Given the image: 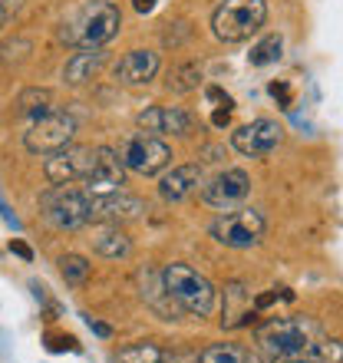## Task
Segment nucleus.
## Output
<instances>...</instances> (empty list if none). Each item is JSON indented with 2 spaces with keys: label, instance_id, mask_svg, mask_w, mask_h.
Here are the masks:
<instances>
[{
  "label": "nucleus",
  "instance_id": "nucleus-31",
  "mask_svg": "<svg viewBox=\"0 0 343 363\" xmlns=\"http://www.w3.org/2000/svg\"><path fill=\"white\" fill-rule=\"evenodd\" d=\"M10 251H13V255H17V258H23V261H33V248H30L27 241L13 238V241H10Z\"/></svg>",
  "mask_w": 343,
  "mask_h": 363
},
{
  "label": "nucleus",
  "instance_id": "nucleus-34",
  "mask_svg": "<svg viewBox=\"0 0 343 363\" xmlns=\"http://www.w3.org/2000/svg\"><path fill=\"white\" fill-rule=\"evenodd\" d=\"M162 363H198V354H162Z\"/></svg>",
  "mask_w": 343,
  "mask_h": 363
},
{
  "label": "nucleus",
  "instance_id": "nucleus-10",
  "mask_svg": "<svg viewBox=\"0 0 343 363\" xmlns=\"http://www.w3.org/2000/svg\"><path fill=\"white\" fill-rule=\"evenodd\" d=\"M145 201L129 195V191H89V211L86 225H123V221L142 218Z\"/></svg>",
  "mask_w": 343,
  "mask_h": 363
},
{
  "label": "nucleus",
  "instance_id": "nucleus-23",
  "mask_svg": "<svg viewBox=\"0 0 343 363\" xmlns=\"http://www.w3.org/2000/svg\"><path fill=\"white\" fill-rule=\"evenodd\" d=\"M53 109V93L50 89H23L20 93V113L30 119H40Z\"/></svg>",
  "mask_w": 343,
  "mask_h": 363
},
{
  "label": "nucleus",
  "instance_id": "nucleus-5",
  "mask_svg": "<svg viewBox=\"0 0 343 363\" xmlns=\"http://www.w3.org/2000/svg\"><path fill=\"white\" fill-rule=\"evenodd\" d=\"M116 155H119L123 169H129V172H135V175H159L162 169H169V162L175 159V155H172V145L165 143L162 135L145 133V129L123 135Z\"/></svg>",
  "mask_w": 343,
  "mask_h": 363
},
{
  "label": "nucleus",
  "instance_id": "nucleus-1",
  "mask_svg": "<svg viewBox=\"0 0 343 363\" xmlns=\"http://www.w3.org/2000/svg\"><path fill=\"white\" fill-rule=\"evenodd\" d=\"M123 27V13L113 0H83L67 20L60 37L77 50H99L119 33Z\"/></svg>",
  "mask_w": 343,
  "mask_h": 363
},
{
  "label": "nucleus",
  "instance_id": "nucleus-6",
  "mask_svg": "<svg viewBox=\"0 0 343 363\" xmlns=\"http://www.w3.org/2000/svg\"><path fill=\"white\" fill-rule=\"evenodd\" d=\"M208 235L225 248H254L264 238V215L257 208H228L208 225Z\"/></svg>",
  "mask_w": 343,
  "mask_h": 363
},
{
  "label": "nucleus",
  "instance_id": "nucleus-33",
  "mask_svg": "<svg viewBox=\"0 0 343 363\" xmlns=\"http://www.w3.org/2000/svg\"><path fill=\"white\" fill-rule=\"evenodd\" d=\"M0 218L7 221L10 228H20V218H17V215H13V211H10V205H7V201H4V195H0Z\"/></svg>",
  "mask_w": 343,
  "mask_h": 363
},
{
  "label": "nucleus",
  "instance_id": "nucleus-16",
  "mask_svg": "<svg viewBox=\"0 0 343 363\" xmlns=\"http://www.w3.org/2000/svg\"><path fill=\"white\" fill-rule=\"evenodd\" d=\"M198 185H201V165L198 162L175 165L172 172H165L162 179H159V195H162V201H181V199H189Z\"/></svg>",
  "mask_w": 343,
  "mask_h": 363
},
{
  "label": "nucleus",
  "instance_id": "nucleus-24",
  "mask_svg": "<svg viewBox=\"0 0 343 363\" xmlns=\"http://www.w3.org/2000/svg\"><path fill=\"white\" fill-rule=\"evenodd\" d=\"M198 83H201V67L198 63H179L169 77L172 93H191V89H198Z\"/></svg>",
  "mask_w": 343,
  "mask_h": 363
},
{
  "label": "nucleus",
  "instance_id": "nucleus-8",
  "mask_svg": "<svg viewBox=\"0 0 343 363\" xmlns=\"http://www.w3.org/2000/svg\"><path fill=\"white\" fill-rule=\"evenodd\" d=\"M77 139V119L69 113H60V109H50L47 116L33 119L27 133H23V149L30 155H50L69 145Z\"/></svg>",
  "mask_w": 343,
  "mask_h": 363
},
{
  "label": "nucleus",
  "instance_id": "nucleus-30",
  "mask_svg": "<svg viewBox=\"0 0 343 363\" xmlns=\"http://www.w3.org/2000/svg\"><path fill=\"white\" fill-rule=\"evenodd\" d=\"M205 96H208L211 103H218V109H228V113H235V99H231V96L225 93L221 86H208V89H205Z\"/></svg>",
  "mask_w": 343,
  "mask_h": 363
},
{
  "label": "nucleus",
  "instance_id": "nucleus-19",
  "mask_svg": "<svg viewBox=\"0 0 343 363\" xmlns=\"http://www.w3.org/2000/svg\"><path fill=\"white\" fill-rule=\"evenodd\" d=\"M103 47L99 50H79V53H73V57L67 60V67H63V79H67L69 86H83V83H89V79L96 77V69L103 67Z\"/></svg>",
  "mask_w": 343,
  "mask_h": 363
},
{
  "label": "nucleus",
  "instance_id": "nucleus-13",
  "mask_svg": "<svg viewBox=\"0 0 343 363\" xmlns=\"http://www.w3.org/2000/svg\"><path fill=\"white\" fill-rule=\"evenodd\" d=\"M284 139V129L277 119H254V123L241 125L231 133V145L238 149L241 155H267L274 152Z\"/></svg>",
  "mask_w": 343,
  "mask_h": 363
},
{
  "label": "nucleus",
  "instance_id": "nucleus-2",
  "mask_svg": "<svg viewBox=\"0 0 343 363\" xmlns=\"http://www.w3.org/2000/svg\"><path fill=\"white\" fill-rule=\"evenodd\" d=\"M324 334L317 320L310 317H274L257 327V350L267 363L297 360L307 354V347Z\"/></svg>",
  "mask_w": 343,
  "mask_h": 363
},
{
  "label": "nucleus",
  "instance_id": "nucleus-7",
  "mask_svg": "<svg viewBox=\"0 0 343 363\" xmlns=\"http://www.w3.org/2000/svg\"><path fill=\"white\" fill-rule=\"evenodd\" d=\"M40 211L43 218L60 231H77L86 225V211H89V191L73 189V185H53L40 195Z\"/></svg>",
  "mask_w": 343,
  "mask_h": 363
},
{
  "label": "nucleus",
  "instance_id": "nucleus-25",
  "mask_svg": "<svg viewBox=\"0 0 343 363\" xmlns=\"http://www.w3.org/2000/svg\"><path fill=\"white\" fill-rule=\"evenodd\" d=\"M60 274L67 277V284H83L86 277H89V271H93V264L83 258V255H60Z\"/></svg>",
  "mask_w": 343,
  "mask_h": 363
},
{
  "label": "nucleus",
  "instance_id": "nucleus-15",
  "mask_svg": "<svg viewBox=\"0 0 343 363\" xmlns=\"http://www.w3.org/2000/svg\"><path fill=\"white\" fill-rule=\"evenodd\" d=\"M159 73V53L152 50H129L119 63H116V79L123 86H142Z\"/></svg>",
  "mask_w": 343,
  "mask_h": 363
},
{
  "label": "nucleus",
  "instance_id": "nucleus-3",
  "mask_svg": "<svg viewBox=\"0 0 343 363\" xmlns=\"http://www.w3.org/2000/svg\"><path fill=\"white\" fill-rule=\"evenodd\" d=\"M162 294L172 301L175 311L191 317H211L215 304H218V291L205 274H198L189 264H165L159 274Z\"/></svg>",
  "mask_w": 343,
  "mask_h": 363
},
{
  "label": "nucleus",
  "instance_id": "nucleus-22",
  "mask_svg": "<svg viewBox=\"0 0 343 363\" xmlns=\"http://www.w3.org/2000/svg\"><path fill=\"white\" fill-rule=\"evenodd\" d=\"M162 347L152 344V340H135V344L119 347L116 360L119 363H162Z\"/></svg>",
  "mask_w": 343,
  "mask_h": 363
},
{
  "label": "nucleus",
  "instance_id": "nucleus-27",
  "mask_svg": "<svg viewBox=\"0 0 343 363\" xmlns=\"http://www.w3.org/2000/svg\"><path fill=\"white\" fill-rule=\"evenodd\" d=\"M43 344H47V350L50 354H83V347H79V340L73 334H47V340H43Z\"/></svg>",
  "mask_w": 343,
  "mask_h": 363
},
{
  "label": "nucleus",
  "instance_id": "nucleus-21",
  "mask_svg": "<svg viewBox=\"0 0 343 363\" xmlns=\"http://www.w3.org/2000/svg\"><path fill=\"white\" fill-rule=\"evenodd\" d=\"M281 53H284V37L281 33H267L264 40H257L254 47H251L248 63L251 67H271V63L281 60Z\"/></svg>",
  "mask_w": 343,
  "mask_h": 363
},
{
  "label": "nucleus",
  "instance_id": "nucleus-28",
  "mask_svg": "<svg viewBox=\"0 0 343 363\" xmlns=\"http://www.w3.org/2000/svg\"><path fill=\"white\" fill-rule=\"evenodd\" d=\"M267 93L274 96L281 109H291V103H294V93H291V86H287L284 79H274V83L267 86Z\"/></svg>",
  "mask_w": 343,
  "mask_h": 363
},
{
  "label": "nucleus",
  "instance_id": "nucleus-35",
  "mask_svg": "<svg viewBox=\"0 0 343 363\" xmlns=\"http://www.w3.org/2000/svg\"><path fill=\"white\" fill-rule=\"evenodd\" d=\"M228 123H231V113H228V109H215V113H211V125H215V129H225Z\"/></svg>",
  "mask_w": 343,
  "mask_h": 363
},
{
  "label": "nucleus",
  "instance_id": "nucleus-14",
  "mask_svg": "<svg viewBox=\"0 0 343 363\" xmlns=\"http://www.w3.org/2000/svg\"><path fill=\"white\" fill-rule=\"evenodd\" d=\"M125 185V169L119 162L113 145H96V162L86 175L83 189L86 191H116Z\"/></svg>",
  "mask_w": 343,
  "mask_h": 363
},
{
  "label": "nucleus",
  "instance_id": "nucleus-26",
  "mask_svg": "<svg viewBox=\"0 0 343 363\" xmlns=\"http://www.w3.org/2000/svg\"><path fill=\"white\" fill-rule=\"evenodd\" d=\"M304 360L307 363H340V344H337V340H327V337L320 334L314 344L307 347Z\"/></svg>",
  "mask_w": 343,
  "mask_h": 363
},
{
  "label": "nucleus",
  "instance_id": "nucleus-20",
  "mask_svg": "<svg viewBox=\"0 0 343 363\" xmlns=\"http://www.w3.org/2000/svg\"><path fill=\"white\" fill-rule=\"evenodd\" d=\"M198 363H261V357L238 344H211L198 354Z\"/></svg>",
  "mask_w": 343,
  "mask_h": 363
},
{
  "label": "nucleus",
  "instance_id": "nucleus-17",
  "mask_svg": "<svg viewBox=\"0 0 343 363\" xmlns=\"http://www.w3.org/2000/svg\"><path fill=\"white\" fill-rule=\"evenodd\" d=\"M89 245H93V251L99 258H109V261H119L133 255V241H129V235L119 225H96Z\"/></svg>",
  "mask_w": 343,
  "mask_h": 363
},
{
  "label": "nucleus",
  "instance_id": "nucleus-29",
  "mask_svg": "<svg viewBox=\"0 0 343 363\" xmlns=\"http://www.w3.org/2000/svg\"><path fill=\"white\" fill-rule=\"evenodd\" d=\"M23 4H27V0H0V30L7 27L10 20L23 10Z\"/></svg>",
  "mask_w": 343,
  "mask_h": 363
},
{
  "label": "nucleus",
  "instance_id": "nucleus-12",
  "mask_svg": "<svg viewBox=\"0 0 343 363\" xmlns=\"http://www.w3.org/2000/svg\"><path fill=\"white\" fill-rule=\"evenodd\" d=\"M139 129L155 135H195L198 133V119L181 109V106H149L135 116Z\"/></svg>",
  "mask_w": 343,
  "mask_h": 363
},
{
  "label": "nucleus",
  "instance_id": "nucleus-4",
  "mask_svg": "<svg viewBox=\"0 0 343 363\" xmlns=\"http://www.w3.org/2000/svg\"><path fill=\"white\" fill-rule=\"evenodd\" d=\"M267 0H221L211 13V30L221 43H244L264 27Z\"/></svg>",
  "mask_w": 343,
  "mask_h": 363
},
{
  "label": "nucleus",
  "instance_id": "nucleus-11",
  "mask_svg": "<svg viewBox=\"0 0 343 363\" xmlns=\"http://www.w3.org/2000/svg\"><path fill=\"white\" fill-rule=\"evenodd\" d=\"M248 195H251V175L244 169H225V172H218L201 189V201L221 211L238 208Z\"/></svg>",
  "mask_w": 343,
  "mask_h": 363
},
{
  "label": "nucleus",
  "instance_id": "nucleus-36",
  "mask_svg": "<svg viewBox=\"0 0 343 363\" xmlns=\"http://www.w3.org/2000/svg\"><path fill=\"white\" fill-rule=\"evenodd\" d=\"M155 4H159V0H133V10L135 13H152Z\"/></svg>",
  "mask_w": 343,
  "mask_h": 363
},
{
  "label": "nucleus",
  "instance_id": "nucleus-18",
  "mask_svg": "<svg viewBox=\"0 0 343 363\" xmlns=\"http://www.w3.org/2000/svg\"><path fill=\"white\" fill-rule=\"evenodd\" d=\"M257 320V311L251 304V294L244 291V284H228L225 287V317H221V324L225 327H248Z\"/></svg>",
  "mask_w": 343,
  "mask_h": 363
},
{
  "label": "nucleus",
  "instance_id": "nucleus-32",
  "mask_svg": "<svg viewBox=\"0 0 343 363\" xmlns=\"http://www.w3.org/2000/svg\"><path fill=\"white\" fill-rule=\"evenodd\" d=\"M86 317V324H89V330H93L96 337H113V327L109 324H103V320H96V317H89V314H83Z\"/></svg>",
  "mask_w": 343,
  "mask_h": 363
},
{
  "label": "nucleus",
  "instance_id": "nucleus-9",
  "mask_svg": "<svg viewBox=\"0 0 343 363\" xmlns=\"http://www.w3.org/2000/svg\"><path fill=\"white\" fill-rule=\"evenodd\" d=\"M43 175H47L50 185H77L86 182L89 169L96 162V145H63L57 152L43 155Z\"/></svg>",
  "mask_w": 343,
  "mask_h": 363
}]
</instances>
